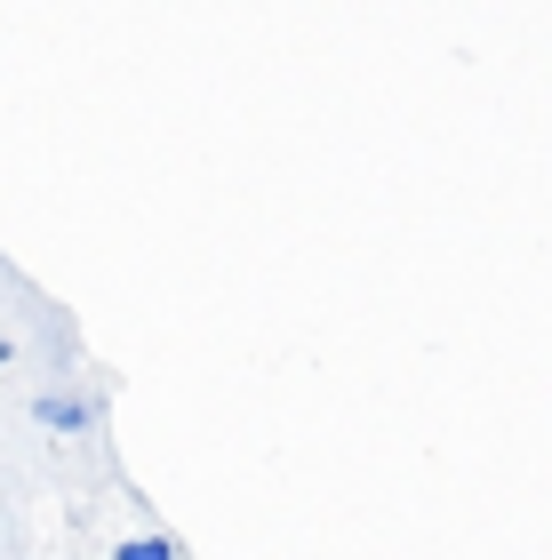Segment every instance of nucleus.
<instances>
[{
    "label": "nucleus",
    "instance_id": "1",
    "mask_svg": "<svg viewBox=\"0 0 552 560\" xmlns=\"http://www.w3.org/2000/svg\"><path fill=\"white\" fill-rule=\"evenodd\" d=\"M33 417H40V424H57V432H81V424H89V409H81V400H57V393H48Z\"/></svg>",
    "mask_w": 552,
    "mask_h": 560
},
{
    "label": "nucleus",
    "instance_id": "2",
    "mask_svg": "<svg viewBox=\"0 0 552 560\" xmlns=\"http://www.w3.org/2000/svg\"><path fill=\"white\" fill-rule=\"evenodd\" d=\"M113 560H177V545H161V537H137V545H120Z\"/></svg>",
    "mask_w": 552,
    "mask_h": 560
}]
</instances>
